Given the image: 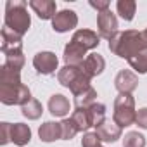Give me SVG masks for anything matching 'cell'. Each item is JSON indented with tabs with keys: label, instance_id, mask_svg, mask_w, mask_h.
I'll return each instance as SVG.
<instances>
[{
	"label": "cell",
	"instance_id": "cell-28",
	"mask_svg": "<svg viewBox=\"0 0 147 147\" xmlns=\"http://www.w3.org/2000/svg\"><path fill=\"white\" fill-rule=\"evenodd\" d=\"M142 38H144V42H145V47H147V30H145V31H142Z\"/></svg>",
	"mask_w": 147,
	"mask_h": 147
},
{
	"label": "cell",
	"instance_id": "cell-6",
	"mask_svg": "<svg viewBox=\"0 0 147 147\" xmlns=\"http://www.w3.org/2000/svg\"><path fill=\"white\" fill-rule=\"evenodd\" d=\"M76 24H78V18H76V12L75 11H61L52 19V26L59 33L69 31V30L75 28Z\"/></svg>",
	"mask_w": 147,
	"mask_h": 147
},
{
	"label": "cell",
	"instance_id": "cell-23",
	"mask_svg": "<svg viewBox=\"0 0 147 147\" xmlns=\"http://www.w3.org/2000/svg\"><path fill=\"white\" fill-rule=\"evenodd\" d=\"M23 114H24L26 118H30V119H36V118L42 114V104H40L38 100L31 99L30 102H26V104L23 106Z\"/></svg>",
	"mask_w": 147,
	"mask_h": 147
},
{
	"label": "cell",
	"instance_id": "cell-15",
	"mask_svg": "<svg viewBox=\"0 0 147 147\" xmlns=\"http://www.w3.org/2000/svg\"><path fill=\"white\" fill-rule=\"evenodd\" d=\"M73 40L75 42H78L82 47H85L87 50L88 49H95V47H99V40H100V36L97 35V33H94V31H90V30H78L75 35H73Z\"/></svg>",
	"mask_w": 147,
	"mask_h": 147
},
{
	"label": "cell",
	"instance_id": "cell-14",
	"mask_svg": "<svg viewBox=\"0 0 147 147\" xmlns=\"http://www.w3.org/2000/svg\"><path fill=\"white\" fill-rule=\"evenodd\" d=\"M38 135L43 142H54L57 138H62V126L61 123H54V121H47L40 126Z\"/></svg>",
	"mask_w": 147,
	"mask_h": 147
},
{
	"label": "cell",
	"instance_id": "cell-5",
	"mask_svg": "<svg viewBox=\"0 0 147 147\" xmlns=\"http://www.w3.org/2000/svg\"><path fill=\"white\" fill-rule=\"evenodd\" d=\"M97 28H99V36H102V38L111 42L116 36V33H118V19H116V16L109 9L99 12V16H97Z\"/></svg>",
	"mask_w": 147,
	"mask_h": 147
},
{
	"label": "cell",
	"instance_id": "cell-20",
	"mask_svg": "<svg viewBox=\"0 0 147 147\" xmlns=\"http://www.w3.org/2000/svg\"><path fill=\"white\" fill-rule=\"evenodd\" d=\"M92 126H99L104 121V114H106V106L104 104H92L90 107H87Z\"/></svg>",
	"mask_w": 147,
	"mask_h": 147
},
{
	"label": "cell",
	"instance_id": "cell-25",
	"mask_svg": "<svg viewBox=\"0 0 147 147\" xmlns=\"http://www.w3.org/2000/svg\"><path fill=\"white\" fill-rule=\"evenodd\" d=\"M100 142H102V140H100V137L97 135V131L87 133V135L83 137V140H82V147H102Z\"/></svg>",
	"mask_w": 147,
	"mask_h": 147
},
{
	"label": "cell",
	"instance_id": "cell-3",
	"mask_svg": "<svg viewBox=\"0 0 147 147\" xmlns=\"http://www.w3.org/2000/svg\"><path fill=\"white\" fill-rule=\"evenodd\" d=\"M135 119H137V113H135L133 97L126 94H119L114 102V123L119 128H125V126L133 125Z\"/></svg>",
	"mask_w": 147,
	"mask_h": 147
},
{
	"label": "cell",
	"instance_id": "cell-18",
	"mask_svg": "<svg viewBox=\"0 0 147 147\" xmlns=\"http://www.w3.org/2000/svg\"><path fill=\"white\" fill-rule=\"evenodd\" d=\"M116 7H118L119 16H121L125 21H131V19H133L135 11H137V4L133 2V0H119V2L116 4Z\"/></svg>",
	"mask_w": 147,
	"mask_h": 147
},
{
	"label": "cell",
	"instance_id": "cell-19",
	"mask_svg": "<svg viewBox=\"0 0 147 147\" xmlns=\"http://www.w3.org/2000/svg\"><path fill=\"white\" fill-rule=\"evenodd\" d=\"M71 119L75 121V125L78 126L80 131L88 130V128L92 126V121H90V116H88V111H87V109H76L75 113H73Z\"/></svg>",
	"mask_w": 147,
	"mask_h": 147
},
{
	"label": "cell",
	"instance_id": "cell-16",
	"mask_svg": "<svg viewBox=\"0 0 147 147\" xmlns=\"http://www.w3.org/2000/svg\"><path fill=\"white\" fill-rule=\"evenodd\" d=\"M49 111L57 118H64L69 113V100L61 94L52 95L50 100H49Z\"/></svg>",
	"mask_w": 147,
	"mask_h": 147
},
{
	"label": "cell",
	"instance_id": "cell-2",
	"mask_svg": "<svg viewBox=\"0 0 147 147\" xmlns=\"http://www.w3.org/2000/svg\"><path fill=\"white\" fill-rule=\"evenodd\" d=\"M26 2H7L5 5V26L18 33L19 36L24 35L30 28V14L26 11Z\"/></svg>",
	"mask_w": 147,
	"mask_h": 147
},
{
	"label": "cell",
	"instance_id": "cell-10",
	"mask_svg": "<svg viewBox=\"0 0 147 147\" xmlns=\"http://www.w3.org/2000/svg\"><path fill=\"white\" fill-rule=\"evenodd\" d=\"M114 83H116V88L119 90V94L130 95L137 88L138 80H137V76L133 75L131 71H119L118 76H116V80H114Z\"/></svg>",
	"mask_w": 147,
	"mask_h": 147
},
{
	"label": "cell",
	"instance_id": "cell-13",
	"mask_svg": "<svg viewBox=\"0 0 147 147\" xmlns=\"http://www.w3.org/2000/svg\"><path fill=\"white\" fill-rule=\"evenodd\" d=\"M30 5L38 14L40 19H54L55 16V2H52V0H31Z\"/></svg>",
	"mask_w": 147,
	"mask_h": 147
},
{
	"label": "cell",
	"instance_id": "cell-8",
	"mask_svg": "<svg viewBox=\"0 0 147 147\" xmlns=\"http://www.w3.org/2000/svg\"><path fill=\"white\" fill-rule=\"evenodd\" d=\"M83 76H85V73H83L82 64H80V66H67V64H66V66L59 71V82H61L64 87H67V88H71L76 82H80Z\"/></svg>",
	"mask_w": 147,
	"mask_h": 147
},
{
	"label": "cell",
	"instance_id": "cell-9",
	"mask_svg": "<svg viewBox=\"0 0 147 147\" xmlns=\"http://www.w3.org/2000/svg\"><path fill=\"white\" fill-rule=\"evenodd\" d=\"M85 52H87L85 47H82L75 40H71L66 45V49H64V61H66V64L67 66H78V64H82L83 57H85Z\"/></svg>",
	"mask_w": 147,
	"mask_h": 147
},
{
	"label": "cell",
	"instance_id": "cell-24",
	"mask_svg": "<svg viewBox=\"0 0 147 147\" xmlns=\"http://www.w3.org/2000/svg\"><path fill=\"white\" fill-rule=\"evenodd\" d=\"M61 126H62V138H64V140H71L73 137L80 131L73 119H64V121L61 123Z\"/></svg>",
	"mask_w": 147,
	"mask_h": 147
},
{
	"label": "cell",
	"instance_id": "cell-12",
	"mask_svg": "<svg viewBox=\"0 0 147 147\" xmlns=\"http://www.w3.org/2000/svg\"><path fill=\"white\" fill-rule=\"evenodd\" d=\"M104 66H106V62H104V59H102L100 54H90V55L82 62L83 73H85V75H87L90 80H92L94 76L100 75L102 69H104Z\"/></svg>",
	"mask_w": 147,
	"mask_h": 147
},
{
	"label": "cell",
	"instance_id": "cell-26",
	"mask_svg": "<svg viewBox=\"0 0 147 147\" xmlns=\"http://www.w3.org/2000/svg\"><path fill=\"white\" fill-rule=\"evenodd\" d=\"M135 123H137L140 128H147V107H144V109H138Z\"/></svg>",
	"mask_w": 147,
	"mask_h": 147
},
{
	"label": "cell",
	"instance_id": "cell-17",
	"mask_svg": "<svg viewBox=\"0 0 147 147\" xmlns=\"http://www.w3.org/2000/svg\"><path fill=\"white\" fill-rule=\"evenodd\" d=\"M31 138V130L28 125H23V123H16L11 126V140L16 144V145H24L28 144Z\"/></svg>",
	"mask_w": 147,
	"mask_h": 147
},
{
	"label": "cell",
	"instance_id": "cell-22",
	"mask_svg": "<svg viewBox=\"0 0 147 147\" xmlns=\"http://www.w3.org/2000/svg\"><path fill=\"white\" fill-rule=\"evenodd\" d=\"M123 147H145V138L138 131H130L123 138Z\"/></svg>",
	"mask_w": 147,
	"mask_h": 147
},
{
	"label": "cell",
	"instance_id": "cell-21",
	"mask_svg": "<svg viewBox=\"0 0 147 147\" xmlns=\"http://www.w3.org/2000/svg\"><path fill=\"white\" fill-rule=\"evenodd\" d=\"M128 62H130V66L137 73H140V75H142V73H147V50L133 55L131 59H128Z\"/></svg>",
	"mask_w": 147,
	"mask_h": 147
},
{
	"label": "cell",
	"instance_id": "cell-7",
	"mask_svg": "<svg viewBox=\"0 0 147 147\" xmlns=\"http://www.w3.org/2000/svg\"><path fill=\"white\" fill-rule=\"evenodd\" d=\"M33 64L38 73L42 75H50L57 69V57L52 52H38L33 59Z\"/></svg>",
	"mask_w": 147,
	"mask_h": 147
},
{
	"label": "cell",
	"instance_id": "cell-1",
	"mask_svg": "<svg viewBox=\"0 0 147 147\" xmlns=\"http://www.w3.org/2000/svg\"><path fill=\"white\" fill-rule=\"evenodd\" d=\"M109 50L123 59H131L133 55L145 52L147 47H145V42L142 38V33L128 30V31L116 33V36L109 42Z\"/></svg>",
	"mask_w": 147,
	"mask_h": 147
},
{
	"label": "cell",
	"instance_id": "cell-4",
	"mask_svg": "<svg viewBox=\"0 0 147 147\" xmlns=\"http://www.w3.org/2000/svg\"><path fill=\"white\" fill-rule=\"evenodd\" d=\"M0 97H2V102L4 104H21V106H24L26 102L31 100V94H30V90L23 83L21 85L2 87Z\"/></svg>",
	"mask_w": 147,
	"mask_h": 147
},
{
	"label": "cell",
	"instance_id": "cell-27",
	"mask_svg": "<svg viewBox=\"0 0 147 147\" xmlns=\"http://www.w3.org/2000/svg\"><path fill=\"white\" fill-rule=\"evenodd\" d=\"M90 5H92V7H95L99 12H102V11H107V9H109V2H90Z\"/></svg>",
	"mask_w": 147,
	"mask_h": 147
},
{
	"label": "cell",
	"instance_id": "cell-11",
	"mask_svg": "<svg viewBox=\"0 0 147 147\" xmlns=\"http://www.w3.org/2000/svg\"><path fill=\"white\" fill-rule=\"evenodd\" d=\"M97 130V135L100 137L102 142H114L121 137V128L114 123V121H109V119H104L99 126H95Z\"/></svg>",
	"mask_w": 147,
	"mask_h": 147
}]
</instances>
